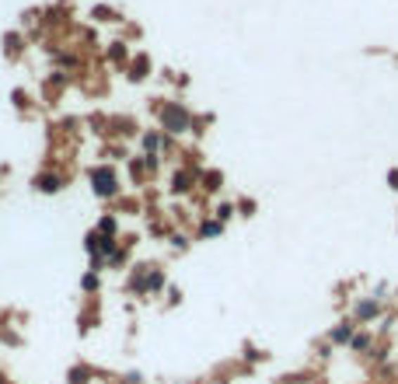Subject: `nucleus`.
Returning a JSON list of instances; mask_svg holds the SVG:
<instances>
[{
	"instance_id": "obj_12",
	"label": "nucleus",
	"mask_w": 398,
	"mask_h": 384,
	"mask_svg": "<svg viewBox=\"0 0 398 384\" xmlns=\"http://www.w3.org/2000/svg\"><path fill=\"white\" fill-rule=\"evenodd\" d=\"M158 290H165V273L158 266H150L147 269V293H158Z\"/></svg>"
},
{
	"instance_id": "obj_18",
	"label": "nucleus",
	"mask_w": 398,
	"mask_h": 384,
	"mask_svg": "<svg viewBox=\"0 0 398 384\" xmlns=\"http://www.w3.org/2000/svg\"><path fill=\"white\" fill-rule=\"evenodd\" d=\"M91 14H95V18H98V21H119V14H115V11H112V7H105V4H98V7H95V11H91Z\"/></svg>"
},
{
	"instance_id": "obj_9",
	"label": "nucleus",
	"mask_w": 398,
	"mask_h": 384,
	"mask_svg": "<svg viewBox=\"0 0 398 384\" xmlns=\"http://www.w3.org/2000/svg\"><path fill=\"white\" fill-rule=\"evenodd\" d=\"M95 231H98L101 238H115V231H119V220H115V213H101L98 224H95Z\"/></svg>"
},
{
	"instance_id": "obj_5",
	"label": "nucleus",
	"mask_w": 398,
	"mask_h": 384,
	"mask_svg": "<svg viewBox=\"0 0 398 384\" xmlns=\"http://www.w3.org/2000/svg\"><path fill=\"white\" fill-rule=\"evenodd\" d=\"M21 53H25V35L21 32H7L4 35V56L7 60H18Z\"/></svg>"
},
{
	"instance_id": "obj_20",
	"label": "nucleus",
	"mask_w": 398,
	"mask_h": 384,
	"mask_svg": "<svg viewBox=\"0 0 398 384\" xmlns=\"http://www.w3.org/2000/svg\"><path fill=\"white\" fill-rule=\"evenodd\" d=\"M349 346H353L357 353H364V350L371 346V335H367V332H360V335H353V339H349Z\"/></svg>"
},
{
	"instance_id": "obj_1",
	"label": "nucleus",
	"mask_w": 398,
	"mask_h": 384,
	"mask_svg": "<svg viewBox=\"0 0 398 384\" xmlns=\"http://www.w3.org/2000/svg\"><path fill=\"white\" fill-rule=\"evenodd\" d=\"M158 122H161V133L168 136H182L193 129V112L182 105V101H165L158 108Z\"/></svg>"
},
{
	"instance_id": "obj_8",
	"label": "nucleus",
	"mask_w": 398,
	"mask_h": 384,
	"mask_svg": "<svg viewBox=\"0 0 398 384\" xmlns=\"http://www.w3.org/2000/svg\"><path fill=\"white\" fill-rule=\"evenodd\" d=\"M147 74H150V56L140 53V56L129 63V81H147Z\"/></svg>"
},
{
	"instance_id": "obj_17",
	"label": "nucleus",
	"mask_w": 398,
	"mask_h": 384,
	"mask_svg": "<svg viewBox=\"0 0 398 384\" xmlns=\"http://www.w3.org/2000/svg\"><path fill=\"white\" fill-rule=\"evenodd\" d=\"M84 252L88 255H98V231H88L84 234Z\"/></svg>"
},
{
	"instance_id": "obj_22",
	"label": "nucleus",
	"mask_w": 398,
	"mask_h": 384,
	"mask_svg": "<svg viewBox=\"0 0 398 384\" xmlns=\"http://www.w3.org/2000/svg\"><path fill=\"white\" fill-rule=\"evenodd\" d=\"M56 63H60V67H77L81 60H77L74 53H60V56H56Z\"/></svg>"
},
{
	"instance_id": "obj_13",
	"label": "nucleus",
	"mask_w": 398,
	"mask_h": 384,
	"mask_svg": "<svg viewBox=\"0 0 398 384\" xmlns=\"http://www.w3.org/2000/svg\"><path fill=\"white\" fill-rule=\"evenodd\" d=\"M108 60H112V63H126V60H129L126 42H108Z\"/></svg>"
},
{
	"instance_id": "obj_4",
	"label": "nucleus",
	"mask_w": 398,
	"mask_h": 384,
	"mask_svg": "<svg viewBox=\"0 0 398 384\" xmlns=\"http://www.w3.org/2000/svg\"><path fill=\"white\" fill-rule=\"evenodd\" d=\"M193 186H196V172H193V168H179V172L172 175V192H175V196H186Z\"/></svg>"
},
{
	"instance_id": "obj_19",
	"label": "nucleus",
	"mask_w": 398,
	"mask_h": 384,
	"mask_svg": "<svg viewBox=\"0 0 398 384\" xmlns=\"http://www.w3.org/2000/svg\"><path fill=\"white\" fill-rule=\"evenodd\" d=\"M11 98H14V108H32V98H28V91L14 88V91H11Z\"/></svg>"
},
{
	"instance_id": "obj_24",
	"label": "nucleus",
	"mask_w": 398,
	"mask_h": 384,
	"mask_svg": "<svg viewBox=\"0 0 398 384\" xmlns=\"http://www.w3.org/2000/svg\"><path fill=\"white\" fill-rule=\"evenodd\" d=\"M0 384H11V381H7V374H4V371H0Z\"/></svg>"
},
{
	"instance_id": "obj_7",
	"label": "nucleus",
	"mask_w": 398,
	"mask_h": 384,
	"mask_svg": "<svg viewBox=\"0 0 398 384\" xmlns=\"http://www.w3.org/2000/svg\"><path fill=\"white\" fill-rule=\"evenodd\" d=\"M91 381H95V371L88 364H74L67 371V384H91Z\"/></svg>"
},
{
	"instance_id": "obj_10",
	"label": "nucleus",
	"mask_w": 398,
	"mask_h": 384,
	"mask_svg": "<svg viewBox=\"0 0 398 384\" xmlns=\"http://www.w3.org/2000/svg\"><path fill=\"white\" fill-rule=\"evenodd\" d=\"M140 143H143V151H147V154H158L161 147H168V140H165V136H161L158 129H150V133H143V140H140Z\"/></svg>"
},
{
	"instance_id": "obj_21",
	"label": "nucleus",
	"mask_w": 398,
	"mask_h": 384,
	"mask_svg": "<svg viewBox=\"0 0 398 384\" xmlns=\"http://www.w3.org/2000/svg\"><path fill=\"white\" fill-rule=\"evenodd\" d=\"M81 290H88V293H95V290H98V273H88V276L81 280Z\"/></svg>"
},
{
	"instance_id": "obj_3",
	"label": "nucleus",
	"mask_w": 398,
	"mask_h": 384,
	"mask_svg": "<svg viewBox=\"0 0 398 384\" xmlns=\"http://www.w3.org/2000/svg\"><path fill=\"white\" fill-rule=\"evenodd\" d=\"M32 189L39 192V196H56V192L67 189V175H60V172H39L32 179Z\"/></svg>"
},
{
	"instance_id": "obj_23",
	"label": "nucleus",
	"mask_w": 398,
	"mask_h": 384,
	"mask_svg": "<svg viewBox=\"0 0 398 384\" xmlns=\"http://www.w3.org/2000/svg\"><path fill=\"white\" fill-rule=\"evenodd\" d=\"M231 213H234V206H220V210H217V220L224 224V220H231Z\"/></svg>"
},
{
	"instance_id": "obj_11",
	"label": "nucleus",
	"mask_w": 398,
	"mask_h": 384,
	"mask_svg": "<svg viewBox=\"0 0 398 384\" xmlns=\"http://www.w3.org/2000/svg\"><path fill=\"white\" fill-rule=\"evenodd\" d=\"M328 339H332V343H339V346H342V343H349V339H353V321H339V328H332V335H328Z\"/></svg>"
},
{
	"instance_id": "obj_15",
	"label": "nucleus",
	"mask_w": 398,
	"mask_h": 384,
	"mask_svg": "<svg viewBox=\"0 0 398 384\" xmlns=\"http://www.w3.org/2000/svg\"><path fill=\"white\" fill-rule=\"evenodd\" d=\"M220 231H224L220 220H203V224H199V238H217Z\"/></svg>"
},
{
	"instance_id": "obj_2",
	"label": "nucleus",
	"mask_w": 398,
	"mask_h": 384,
	"mask_svg": "<svg viewBox=\"0 0 398 384\" xmlns=\"http://www.w3.org/2000/svg\"><path fill=\"white\" fill-rule=\"evenodd\" d=\"M88 182H91V192L98 199H115L119 196V175H115L112 165H95L88 172Z\"/></svg>"
},
{
	"instance_id": "obj_6",
	"label": "nucleus",
	"mask_w": 398,
	"mask_h": 384,
	"mask_svg": "<svg viewBox=\"0 0 398 384\" xmlns=\"http://www.w3.org/2000/svg\"><path fill=\"white\" fill-rule=\"evenodd\" d=\"M378 314H381V304L371 300V297L357 300V307H353V318H357V321H371V318H378Z\"/></svg>"
},
{
	"instance_id": "obj_16",
	"label": "nucleus",
	"mask_w": 398,
	"mask_h": 384,
	"mask_svg": "<svg viewBox=\"0 0 398 384\" xmlns=\"http://www.w3.org/2000/svg\"><path fill=\"white\" fill-rule=\"evenodd\" d=\"M129 175H133V182H143V175H147V161H143V158H133V161H129Z\"/></svg>"
},
{
	"instance_id": "obj_14",
	"label": "nucleus",
	"mask_w": 398,
	"mask_h": 384,
	"mask_svg": "<svg viewBox=\"0 0 398 384\" xmlns=\"http://www.w3.org/2000/svg\"><path fill=\"white\" fill-rule=\"evenodd\" d=\"M199 182H203V189H206V192H217V189H220V182H224V175H220V172H203V179H199Z\"/></svg>"
}]
</instances>
